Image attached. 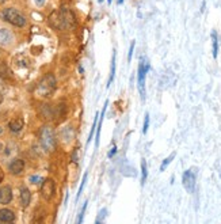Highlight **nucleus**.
Listing matches in <instances>:
<instances>
[{
    "label": "nucleus",
    "mask_w": 221,
    "mask_h": 224,
    "mask_svg": "<svg viewBox=\"0 0 221 224\" xmlns=\"http://www.w3.org/2000/svg\"><path fill=\"white\" fill-rule=\"evenodd\" d=\"M49 25L53 29L68 30L76 25V17H75L73 11L71 8L62 6L49 15Z\"/></svg>",
    "instance_id": "obj_1"
},
{
    "label": "nucleus",
    "mask_w": 221,
    "mask_h": 224,
    "mask_svg": "<svg viewBox=\"0 0 221 224\" xmlns=\"http://www.w3.org/2000/svg\"><path fill=\"white\" fill-rule=\"evenodd\" d=\"M57 82L53 74H46L45 76L39 80L38 86L36 88V95L39 98H49L56 91Z\"/></svg>",
    "instance_id": "obj_2"
},
{
    "label": "nucleus",
    "mask_w": 221,
    "mask_h": 224,
    "mask_svg": "<svg viewBox=\"0 0 221 224\" xmlns=\"http://www.w3.org/2000/svg\"><path fill=\"white\" fill-rule=\"evenodd\" d=\"M0 17H2L3 21L8 22V23L12 25V26H15V27H23V26H26V23H27L26 17H24L19 10H17V8H14V7L4 8V10L0 12Z\"/></svg>",
    "instance_id": "obj_3"
},
{
    "label": "nucleus",
    "mask_w": 221,
    "mask_h": 224,
    "mask_svg": "<svg viewBox=\"0 0 221 224\" xmlns=\"http://www.w3.org/2000/svg\"><path fill=\"white\" fill-rule=\"evenodd\" d=\"M39 141H41L42 148L45 151H48V152H52V151L56 150L57 140H56V133L52 127H49V125L42 127V129L39 132Z\"/></svg>",
    "instance_id": "obj_4"
},
{
    "label": "nucleus",
    "mask_w": 221,
    "mask_h": 224,
    "mask_svg": "<svg viewBox=\"0 0 221 224\" xmlns=\"http://www.w3.org/2000/svg\"><path fill=\"white\" fill-rule=\"evenodd\" d=\"M149 69H151L149 63L145 59H141L140 64H138V69H137V86L143 101H145V76H147Z\"/></svg>",
    "instance_id": "obj_5"
},
{
    "label": "nucleus",
    "mask_w": 221,
    "mask_h": 224,
    "mask_svg": "<svg viewBox=\"0 0 221 224\" xmlns=\"http://www.w3.org/2000/svg\"><path fill=\"white\" fill-rule=\"evenodd\" d=\"M195 181H197V169H189L183 173L182 184L183 188L187 190V193H194Z\"/></svg>",
    "instance_id": "obj_6"
},
{
    "label": "nucleus",
    "mask_w": 221,
    "mask_h": 224,
    "mask_svg": "<svg viewBox=\"0 0 221 224\" xmlns=\"http://www.w3.org/2000/svg\"><path fill=\"white\" fill-rule=\"evenodd\" d=\"M56 193V184L52 178H46L41 184V196L43 200L49 201Z\"/></svg>",
    "instance_id": "obj_7"
},
{
    "label": "nucleus",
    "mask_w": 221,
    "mask_h": 224,
    "mask_svg": "<svg viewBox=\"0 0 221 224\" xmlns=\"http://www.w3.org/2000/svg\"><path fill=\"white\" fill-rule=\"evenodd\" d=\"M24 170V162L22 159H12L11 163L8 165V171L12 175H19Z\"/></svg>",
    "instance_id": "obj_8"
},
{
    "label": "nucleus",
    "mask_w": 221,
    "mask_h": 224,
    "mask_svg": "<svg viewBox=\"0 0 221 224\" xmlns=\"http://www.w3.org/2000/svg\"><path fill=\"white\" fill-rule=\"evenodd\" d=\"M14 41V34L10 29H0V46H8Z\"/></svg>",
    "instance_id": "obj_9"
},
{
    "label": "nucleus",
    "mask_w": 221,
    "mask_h": 224,
    "mask_svg": "<svg viewBox=\"0 0 221 224\" xmlns=\"http://www.w3.org/2000/svg\"><path fill=\"white\" fill-rule=\"evenodd\" d=\"M12 200V190L10 186H3L0 188V204L7 205L10 204Z\"/></svg>",
    "instance_id": "obj_10"
},
{
    "label": "nucleus",
    "mask_w": 221,
    "mask_h": 224,
    "mask_svg": "<svg viewBox=\"0 0 221 224\" xmlns=\"http://www.w3.org/2000/svg\"><path fill=\"white\" fill-rule=\"evenodd\" d=\"M15 220V213L14 211L3 208L0 209V223H12Z\"/></svg>",
    "instance_id": "obj_11"
},
{
    "label": "nucleus",
    "mask_w": 221,
    "mask_h": 224,
    "mask_svg": "<svg viewBox=\"0 0 221 224\" xmlns=\"http://www.w3.org/2000/svg\"><path fill=\"white\" fill-rule=\"evenodd\" d=\"M24 127V121L23 118H14L10 121V124H8V128H10V131L12 133H19V132L23 129Z\"/></svg>",
    "instance_id": "obj_12"
},
{
    "label": "nucleus",
    "mask_w": 221,
    "mask_h": 224,
    "mask_svg": "<svg viewBox=\"0 0 221 224\" xmlns=\"http://www.w3.org/2000/svg\"><path fill=\"white\" fill-rule=\"evenodd\" d=\"M31 201V192L27 188L21 189V205L22 208H27Z\"/></svg>",
    "instance_id": "obj_13"
},
{
    "label": "nucleus",
    "mask_w": 221,
    "mask_h": 224,
    "mask_svg": "<svg viewBox=\"0 0 221 224\" xmlns=\"http://www.w3.org/2000/svg\"><path fill=\"white\" fill-rule=\"evenodd\" d=\"M109 103V101L105 102V106H103V110H102V114H100L99 120H98V128H96V136H95V147L98 148L99 146V137H100V128H102V122H103V117H105V113H106V106Z\"/></svg>",
    "instance_id": "obj_14"
},
{
    "label": "nucleus",
    "mask_w": 221,
    "mask_h": 224,
    "mask_svg": "<svg viewBox=\"0 0 221 224\" xmlns=\"http://www.w3.org/2000/svg\"><path fill=\"white\" fill-rule=\"evenodd\" d=\"M0 78L2 79H11L12 78V72L8 68V65L4 61H0Z\"/></svg>",
    "instance_id": "obj_15"
},
{
    "label": "nucleus",
    "mask_w": 221,
    "mask_h": 224,
    "mask_svg": "<svg viewBox=\"0 0 221 224\" xmlns=\"http://www.w3.org/2000/svg\"><path fill=\"white\" fill-rule=\"evenodd\" d=\"M212 45H213V59H217V56H219V38H217L216 31H212Z\"/></svg>",
    "instance_id": "obj_16"
},
{
    "label": "nucleus",
    "mask_w": 221,
    "mask_h": 224,
    "mask_svg": "<svg viewBox=\"0 0 221 224\" xmlns=\"http://www.w3.org/2000/svg\"><path fill=\"white\" fill-rule=\"evenodd\" d=\"M114 76H115V50L113 53V59H111V68H110V78L107 80V87L111 86L113 80H114Z\"/></svg>",
    "instance_id": "obj_17"
},
{
    "label": "nucleus",
    "mask_w": 221,
    "mask_h": 224,
    "mask_svg": "<svg viewBox=\"0 0 221 224\" xmlns=\"http://www.w3.org/2000/svg\"><path fill=\"white\" fill-rule=\"evenodd\" d=\"M148 177V170H147V162L145 159H141V185L145 184Z\"/></svg>",
    "instance_id": "obj_18"
},
{
    "label": "nucleus",
    "mask_w": 221,
    "mask_h": 224,
    "mask_svg": "<svg viewBox=\"0 0 221 224\" xmlns=\"http://www.w3.org/2000/svg\"><path fill=\"white\" fill-rule=\"evenodd\" d=\"M175 155H176V154H175V152H172L171 155H170V156H167L166 159L163 160L162 166H160V171H164V170H166L167 167H168V165H170V163H171L172 160H174V158H175Z\"/></svg>",
    "instance_id": "obj_19"
},
{
    "label": "nucleus",
    "mask_w": 221,
    "mask_h": 224,
    "mask_svg": "<svg viewBox=\"0 0 221 224\" xmlns=\"http://www.w3.org/2000/svg\"><path fill=\"white\" fill-rule=\"evenodd\" d=\"M87 177H88V173H86V174H84V177H83V181H81L80 188H79V192H77V196H76V200H79V198H80V196H81V193H83V189H84V186H86V182H87Z\"/></svg>",
    "instance_id": "obj_20"
},
{
    "label": "nucleus",
    "mask_w": 221,
    "mask_h": 224,
    "mask_svg": "<svg viewBox=\"0 0 221 224\" xmlns=\"http://www.w3.org/2000/svg\"><path fill=\"white\" fill-rule=\"evenodd\" d=\"M87 204H88V201H86V203L83 204V208H81V211H80V213H79V217H77V220L76 222L80 224V223H83V219H84V213H86V209H87Z\"/></svg>",
    "instance_id": "obj_21"
},
{
    "label": "nucleus",
    "mask_w": 221,
    "mask_h": 224,
    "mask_svg": "<svg viewBox=\"0 0 221 224\" xmlns=\"http://www.w3.org/2000/svg\"><path fill=\"white\" fill-rule=\"evenodd\" d=\"M148 128H149V114H145V120H144V127H143V133L147 135L148 132Z\"/></svg>",
    "instance_id": "obj_22"
},
{
    "label": "nucleus",
    "mask_w": 221,
    "mask_h": 224,
    "mask_svg": "<svg viewBox=\"0 0 221 224\" xmlns=\"http://www.w3.org/2000/svg\"><path fill=\"white\" fill-rule=\"evenodd\" d=\"M42 181H43V179L41 178L39 175H31V177H30V182H31V184H34V185L42 184Z\"/></svg>",
    "instance_id": "obj_23"
},
{
    "label": "nucleus",
    "mask_w": 221,
    "mask_h": 224,
    "mask_svg": "<svg viewBox=\"0 0 221 224\" xmlns=\"http://www.w3.org/2000/svg\"><path fill=\"white\" fill-rule=\"evenodd\" d=\"M106 213H107V211H106V209H102V211H100V212L98 213V217H96L95 223H96V224L102 223V222H103V217H106Z\"/></svg>",
    "instance_id": "obj_24"
},
{
    "label": "nucleus",
    "mask_w": 221,
    "mask_h": 224,
    "mask_svg": "<svg viewBox=\"0 0 221 224\" xmlns=\"http://www.w3.org/2000/svg\"><path fill=\"white\" fill-rule=\"evenodd\" d=\"M134 46H136V42H134V41H132V44H130V48H129V55H128V61H129V63L132 61V57H133Z\"/></svg>",
    "instance_id": "obj_25"
},
{
    "label": "nucleus",
    "mask_w": 221,
    "mask_h": 224,
    "mask_svg": "<svg viewBox=\"0 0 221 224\" xmlns=\"http://www.w3.org/2000/svg\"><path fill=\"white\" fill-rule=\"evenodd\" d=\"M34 3H36L37 7H43L46 3V0H34Z\"/></svg>",
    "instance_id": "obj_26"
},
{
    "label": "nucleus",
    "mask_w": 221,
    "mask_h": 224,
    "mask_svg": "<svg viewBox=\"0 0 221 224\" xmlns=\"http://www.w3.org/2000/svg\"><path fill=\"white\" fill-rule=\"evenodd\" d=\"M115 154H117V147H113L111 151L109 152V155H107V156H109V158H113V156L115 155Z\"/></svg>",
    "instance_id": "obj_27"
},
{
    "label": "nucleus",
    "mask_w": 221,
    "mask_h": 224,
    "mask_svg": "<svg viewBox=\"0 0 221 224\" xmlns=\"http://www.w3.org/2000/svg\"><path fill=\"white\" fill-rule=\"evenodd\" d=\"M4 179V174H3V171H2V169H0V184H2V181Z\"/></svg>",
    "instance_id": "obj_28"
},
{
    "label": "nucleus",
    "mask_w": 221,
    "mask_h": 224,
    "mask_svg": "<svg viewBox=\"0 0 221 224\" xmlns=\"http://www.w3.org/2000/svg\"><path fill=\"white\" fill-rule=\"evenodd\" d=\"M124 2H125V0H117V4H118V6H121Z\"/></svg>",
    "instance_id": "obj_29"
},
{
    "label": "nucleus",
    "mask_w": 221,
    "mask_h": 224,
    "mask_svg": "<svg viewBox=\"0 0 221 224\" xmlns=\"http://www.w3.org/2000/svg\"><path fill=\"white\" fill-rule=\"evenodd\" d=\"M2 102H3V95L0 94V105H2Z\"/></svg>",
    "instance_id": "obj_30"
},
{
    "label": "nucleus",
    "mask_w": 221,
    "mask_h": 224,
    "mask_svg": "<svg viewBox=\"0 0 221 224\" xmlns=\"http://www.w3.org/2000/svg\"><path fill=\"white\" fill-rule=\"evenodd\" d=\"M2 150H3V143L0 141V151H2Z\"/></svg>",
    "instance_id": "obj_31"
},
{
    "label": "nucleus",
    "mask_w": 221,
    "mask_h": 224,
    "mask_svg": "<svg viewBox=\"0 0 221 224\" xmlns=\"http://www.w3.org/2000/svg\"><path fill=\"white\" fill-rule=\"evenodd\" d=\"M2 133H3V128L0 127V135H2Z\"/></svg>",
    "instance_id": "obj_32"
},
{
    "label": "nucleus",
    "mask_w": 221,
    "mask_h": 224,
    "mask_svg": "<svg viewBox=\"0 0 221 224\" xmlns=\"http://www.w3.org/2000/svg\"><path fill=\"white\" fill-rule=\"evenodd\" d=\"M111 2H113V0H107V3H109V4H111Z\"/></svg>",
    "instance_id": "obj_33"
},
{
    "label": "nucleus",
    "mask_w": 221,
    "mask_h": 224,
    "mask_svg": "<svg viewBox=\"0 0 221 224\" xmlns=\"http://www.w3.org/2000/svg\"><path fill=\"white\" fill-rule=\"evenodd\" d=\"M4 2H6V0H0V4H3V3H4Z\"/></svg>",
    "instance_id": "obj_34"
},
{
    "label": "nucleus",
    "mask_w": 221,
    "mask_h": 224,
    "mask_svg": "<svg viewBox=\"0 0 221 224\" xmlns=\"http://www.w3.org/2000/svg\"><path fill=\"white\" fill-rule=\"evenodd\" d=\"M98 2H99V3H103V0H98Z\"/></svg>",
    "instance_id": "obj_35"
}]
</instances>
